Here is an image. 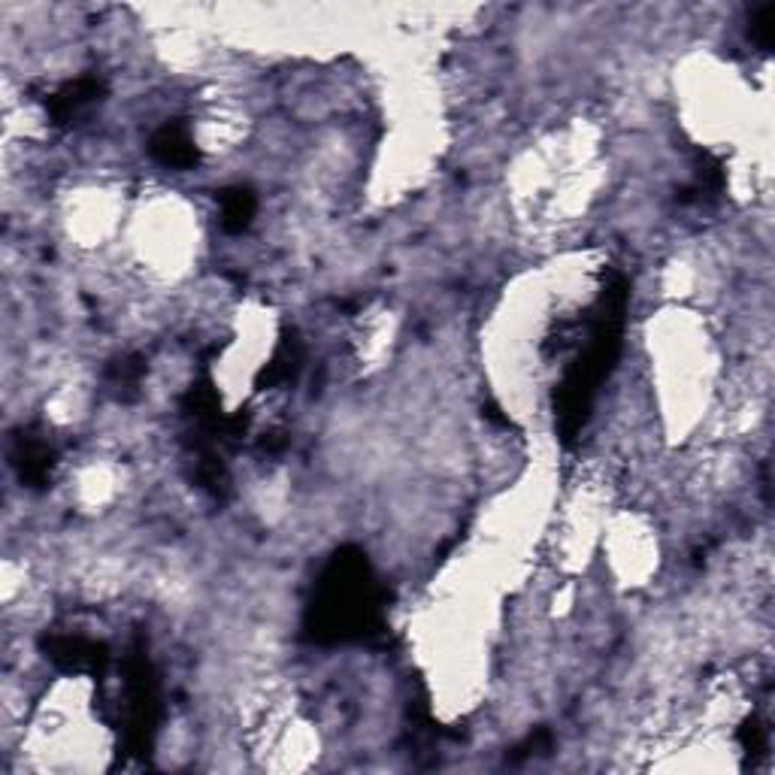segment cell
<instances>
[{
    "label": "cell",
    "instance_id": "1",
    "mask_svg": "<svg viewBox=\"0 0 775 775\" xmlns=\"http://www.w3.org/2000/svg\"><path fill=\"white\" fill-rule=\"evenodd\" d=\"M101 97L103 82L97 76H80V80L64 82L55 94H49L46 110L55 125H68L73 118H80L85 110H92Z\"/></svg>",
    "mask_w": 775,
    "mask_h": 775
},
{
    "label": "cell",
    "instance_id": "2",
    "mask_svg": "<svg viewBox=\"0 0 775 775\" xmlns=\"http://www.w3.org/2000/svg\"><path fill=\"white\" fill-rule=\"evenodd\" d=\"M152 158L158 161L161 167H173V170H188L197 164V146L188 137V131L183 125H164L148 143Z\"/></svg>",
    "mask_w": 775,
    "mask_h": 775
},
{
    "label": "cell",
    "instance_id": "3",
    "mask_svg": "<svg viewBox=\"0 0 775 775\" xmlns=\"http://www.w3.org/2000/svg\"><path fill=\"white\" fill-rule=\"evenodd\" d=\"M218 204H221V209H218V221H221V228L228 230V234H242V230L251 225L255 209H258L255 194H251L249 188H242V185L228 188V192L221 194V200H218Z\"/></svg>",
    "mask_w": 775,
    "mask_h": 775
},
{
    "label": "cell",
    "instance_id": "4",
    "mask_svg": "<svg viewBox=\"0 0 775 775\" xmlns=\"http://www.w3.org/2000/svg\"><path fill=\"white\" fill-rule=\"evenodd\" d=\"M773 31H775V7L773 3H766V7H761V12L754 16L752 34L761 46L769 49V43H773Z\"/></svg>",
    "mask_w": 775,
    "mask_h": 775
}]
</instances>
